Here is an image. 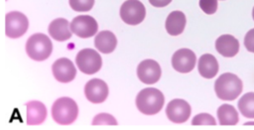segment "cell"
I'll return each mask as SVG.
<instances>
[{
  "label": "cell",
  "instance_id": "6da1fadb",
  "mask_svg": "<svg viewBox=\"0 0 254 130\" xmlns=\"http://www.w3.org/2000/svg\"><path fill=\"white\" fill-rule=\"evenodd\" d=\"M242 89V80L231 72L222 73L214 83L215 93L222 100H234L240 95Z\"/></svg>",
  "mask_w": 254,
  "mask_h": 130
},
{
  "label": "cell",
  "instance_id": "7a4b0ae2",
  "mask_svg": "<svg viewBox=\"0 0 254 130\" xmlns=\"http://www.w3.org/2000/svg\"><path fill=\"white\" fill-rule=\"evenodd\" d=\"M165 97L163 93L154 87L142 89L136 97V106L140 112L146 115L157 114L163 107Z\"/></svg>",
  "mask_w": 254,
  "mask_h": 130
},
{
  "label": "cell",
  "instance_id": "3957f363",
  "mask_svg": "<svg viewBox=\"0 0 254 130\" xmlns=\"http://www.w3.org/2000/svg\"><path fill=\"white\" fill-rule=\"evenodd\" d=\"M52 115L57 123L61 125H69L78 115L77 104L69 97H61L54 102Z\"/></svg>",
  "mask_w": 254,
  "mask_h": 130
},
{
  "label": "cell",
  "instance_id": "277c9868",
  "mask_svg": "<svg viewBox=\"0 0 254 130\" xmlns=\"http://www.w3.org/2000/svg\"><path fill=\"white\" fill-rule=\"evenodd\" d=\"M53 51V44L47 35L37 33L32 35L26 44L27 55L34 61L47 60Z\"/></svg>",
  "mask_w": 254,
  "mask_h": 130
},
{
  "label": "cell",
  "instance_id": "5b68a950",
  "mask_svg": "<svg viewBox=\"0 0 254 130\" xmlns=\"http://www.w3.org/2000/svg\"><path fill=\"white\" fill-rule=\"evenodd\" d=\"M75 63L79 70L86 74H93L97 72L102 65L100 55L94 50L88 48L77 53Z\"/></svg>",
  "mask_w": 254,
  "mask_h": 130
},
{
  "label": "cell",
  "instance_id": "8992f818",
  "mask_svg": "<svg viewBox=\"0 0 254 130\" xmlns=\"http://www.w3.org/2000/svg\"><path fill=\"white\" fill-rule=\"evenodd\" d=\"M29 27L27 17L18 11L6 14L5 17V33L11 39H17L23 36Z\"/></svg>",
  "mask_w": 254,
  "mask_h": 130
},
{
  "label": "cell",
  "instance_id": "52a82bcc",
  "mask_svg": "<svg viewBox=\"0 0 254 130\" xmlns=\"http://www.w3.org/2000/svg\"><path fill=\"white\" fill-rule=\"evenodd\" d=\"M146 15V10L139 0H127L120 8V17L128 25L140 24Z\"/></svg>",
  "mask_w": 254,
  "mask_h": 130
},
{
  "label": "cell",
  "instance_id": "ba28073f",
  "mask_svg": "<svg viewBox=\"0 0 254 130\" xmlns=\"http://www.w3.org/2000/svg\"><path fill=\"white\" fill-rule=\"evenodd\" d=\"M69 27L73 34L82 39L94 36L98 29V25L95 19L88 15H79L74 17Z\"/></svg>",
  "mask_w": 254,
  "mask_h": 130
},
{
  "label": "cell",
  "instance_id": "9c48e42d",
  "mask_svg": "<svg viewBox=\"0 0 254 130\" xmlns=\"http://www.w3.org/2000/svg\"><path fill=\"white\" fill-rule=\"evenodd\" d=\"M196 62L194 53L190 49H180L172 57V65L175 70L183 73L190 72L193 69Z\"/></svg>",
  "mask_w": 254,
  "mask_h": 130
},
{
  "label": "cell",
  "instance_id": "30bf717a",
  "mask_svg": "<svg viewBox=\"0 0 254 130\" xmlns=\"http://www.w3.org/2000/svg\"><path fill=\"white\" fill-rule=\"evenodd\" d=\"M191 113L190 105L183 99H173L166 108L167 117L175 123L186 122Z\"/></svg>",
  "mask_w": 254,
  "mask_h": 130
},
{
  "label": "cell",
  "instance_id": "8fae6325",
  "mask_svg": "<svg viewBox=\"0 0 254 130\" xmlns=\"http://www.w3.org/2000/svg\"><path fill=\"white\" fill-rule=\"evenodd\" d=\"M138 78L146 83H156L161 77V66L154 60H145L141 62L137 67Z\"/></svg>",
  "mask_w": 254,
  "mask_h": 130
},
{
  "label": "cell",
  "instance_id": "7c38bea8",
  "mask_svg": "<svg viewBox=\"0 0 254 130\" xmlns=\"http://www.w3.org/2000/svg\"><path fill=\"white\" fill-rule=\"evenodd\" d=\"M84 94L92 103H102L108 95V86L105 81L99 78L88 80L84 86Z\"/></svg>",
  "mask_w": 254,
  "mask_h": 130
},
{
  "label": "cell",
  "instance_id": "4fadbf2b",
  "mask_svg": "<svg viewBox=\"0 0 254 130\" xmlns=\"http://www.w3.org/2000/svg\"><path fill=\"white\" fill-rule=\"evenodd\" d=\"M55 78L60 82H69L76 74V69L70 60L67 58H61L57 60L52 66Z\"/></svg>",
  "mask_w": 254,
  "mask_h": 130
},
{
  "label": "cell",
  "instance_id": "5bb4252c",
  "mask_svg": "<svg viewBox=\"0 0 254 130\" xmlns=\"http://www.w3.org/2000/svg\"><path fill=\"white\" fill-rule=\"evenodd\" d=\"M216 51L225 58H232L239 51V42L232 35H221L215 41Z\"/></svg>",
  "mask_w": 254,
  "mask_h": 130
},
{
  "label": "cell",
  "instance_id": "9a60e30c",
  "mask_svg": "<svg viewBox=\"0 0 254 130\" xmlns=\"http://www.w3.org/2000/svg\"><path fill=\"white\" fill-rule=\"evenodd\" d=\"M70 24L66 19L58 18L51 22L49 25V34L53 39L59 42H64L71 37V31H69L68 26Z\"/></svg>",
  "mask_w": 254,
  "mask_h": 130
},
{
  "label": "cell",
  "instance_id": "2e32d148",
  "mask_svg": "<svg viewBox=\"0 0 254 130\" xmlns=\"http://www.w3.org/2000/svg\"><path fill=\"white\" fill-rule=\"evenodd\" d=\"M47 117L46 106L37 100L27 103V123L28 125H39L45 121Z\"/></svg>",
  "mask_w": 254,
  "mask_h": 130
},
{
  "label": "cell",
  "instance_id": "e0dca14e",
  "mask_svg": "<svg viewBox=\"0 0 254 130\" xmlns=\"http://www.w3.org/2000/svg\"><path fill=\"white\" fill-rule=\"evenodd\" d=\"M218 63L214 56L210 54L202 55L198 60L197 69L199 74L204 78H212L218 72Z\"/></svg>",
  "mask_w": 254,
  "mask_h": 130
},
{
  "label": "cell",
  "instance_id": "ac0fdd59",
  "mask_svg": "<svg viewBox=\"0 0 254 130\" xmlns=\"http://www.w3.org/2000/svg\"><path fill=\"white\" fill-rule=\"evenodd\" d=\"M117 45V39L115 35L110 31H101L99 32L94 39L95 48L103 53L110 54L112 53Z\"/></svg>",
  "mask_w": 254,
  "mask_h": 130
},
{
  "label": "cell",
  "instance_id": "d6986e66",
  "mask_svg": "<svg viewBox=\"0 0 254 130\" xmlns=\"http://www.w3.org/2000/svg\"><path fill=\"white\" fill-rule=\"evenodd\" d=\"M186 16L182 11H173L166 20V30L172 36L182 34L186 27Z\"/></svg>",
  "mask_w": 254,
  "mask_h": 130
},
{
  "label": "cell",
  "instance_id": "ffe728a7",
  "mask_svg": "<svg viewBox=\"0 0 254 130\" xmlns=\"http://www.w3.org/2000/svg\"><path fill=\"white\" fill-rule=\"evenodd\" d=\"M217 118L220 125H235L239 120L236 109L230 104H222L218 107Z\"/></svg>",
  "mask_w": 254,
  "mask_h": 130
},
{
  "label": "cell",
  "instance_id": "44dd1931",
  "mask_svg": "<svg viewBox=\"0 0 254 130\" xmlns=\"http://www.w3.org/2000/svg\"><path fill=\"white\" fill-rule=\"evenodd\" d=\"M238 109L244 117L254 119V92L242 95L238 101Z\"/></svg>",
  "mask_w": 254,
  "mask_h": 130
},
{
  "label": "cell",
  "instance_id": "7402d4cb",
  "mask_svg": "<svg viewBox=\"0 0 254 130\" xmlns=\"http://www.w3.org/2000/svg\"><path fill=\"white\" fill-rule=\"evenodd\" d=\"M94 5V0H69V6L72 10L78 12L89 11Z\"/></svg>",
  "mask_w": 254,
  "mask_h": 130
},
{
  "label": "cell",
  "instance_id": "603a6c76",
  "mask_svg": "<svg viewBox=\"0 0 254 130\" xmlns=\"http://www.w3.org/2000/svg\"><path fill=\"white\" fill-rule=\"evenodd\" d=\"M192 125H215L214 118L208 113H199L195 115L191 121Z\"/></svg>",
  "mask_w": 254,
  "mask_h": 130
},
{
  "label": "cell",
  "instance_id": "cb8c5ba5",
  "mask_svg": "<svg viewBox=\"0 0 254 130\" xmlns=\"http://www.w3.org/2000/svg\"><path fill=\"white\" fill-rule=\"evenodd\" d=\"M93 125H102V124H108V125H117V121L115 120V118L113 116H111L110 114L107 113H100L98 115H96L93 118L92 121Z\"/></svg>",
  "mask_w": 254,
  "mask_h": 130
},
{
  "label": "cell",
  "instance_id": "d4e9b609",
  "mask_svg": "<svg viewBox=\"0 0 254 130\" xmlns=\"http://www.w3.org/2000/svg\"><path fill=\"white\" fill-rule=\"evenodd\" d=\"M199 7L207 15L214 14L217 10V0H199Z\"/></svg>",
  "mask_w": 254,
  "mask_h": 130
},
{
  "label": "cell",
  "instance_id": "484cf974",
  "mask_svg": "<svg viewBox=\"0 0 254 130\" xmlns=\"http://www.w3.org/2000/svg\"><path fill=\"white\" fill-rule=\"evenodd\" d=\"M244 46L247 51L254 53V28L246 33L244 37Z\"/></svg>",
  "mask_w": 254,
  "mask_h": 130
},
{
  "label": "cell",
  "instance_id": "4316f807",
  "mask_svg": "<svg viewBox=\"0 0 254 130\" xmlns=\"http://www.w3.org/2000/svg\"><path fill=\"white\" fill-rule=\"evenodd\" d=\"M149 2L151 3V5H153L154 7H165L168 4H170L172 2V0H149Z\"/></svg>",
  "mask_w": 254,
  "mask_h": 130
},
{
  "label": "cell",
  "instance_id": "83f0119b",
  "mask_svg": "<svg viewBox=\"0 0 254 130\" xmlns=\"http://www.w3.org/2000/svg\"><path fill=\"white\" fill-rule=\"evenodd\" d=\"M252 17H253V20H254V7H253V11H252Z\"/></svg>",
  "mask_w": 254,
  "mask_h": 130
}]
</instances>
